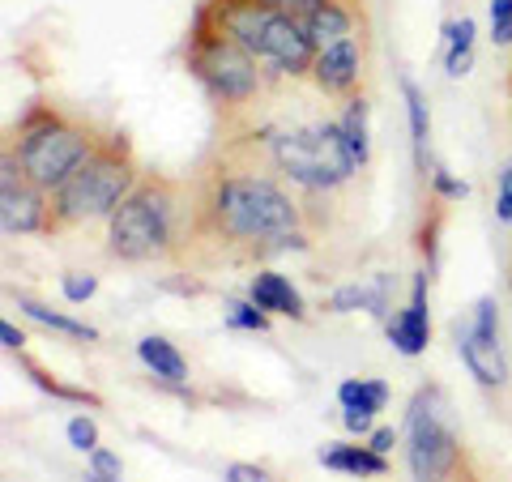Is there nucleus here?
<instances>
[{
  "label": "nucleus",
  "mask_w": 512,
  "mask_h": 482,
  "mask_svg": "<svg viewBox=\"0 0 512 482\" xmlns=\"http://www.w3.org/2000/svg\"><path fill=\"white\" fill-rule=\"evenodd\" d=\"M474 35L478 26L474 18H457L444 26V73L448 77H466L474 64Z\"/></svg>",
  "instance_id": "18"
},
{
  "label": "nucleus",
  "mask_w": 512,
  "mask_h": 482,
  "mask_svg": "<svg viewBox=\"0 0 512 482\" xmlns=\"http://www.w3.org/2000/svg\"><path fill=\"white\" fill-rule=\"evenodd\" d=\"M0 227H5V235H39L52 227V192L30 184L9 150L5 171H0Z\"/></svg>",
  "instance_id": "10"
},
{
  "label": "nucleus",
  "mask_w": 512,
  "mask_h": 482,
  "mask_svg": "<svg viewBox=\"0 0 512 482\" xmlns=\"http://www.w3.org/2000/svg\"><path fill=\"white\" fill-rule=\"evenodd\" d=\"M491 39L495 47H512V0H491Z\"/></svg>",
  "instance_id": "27"
},
{
  "label": "nucleus",
  "mask_w": 512,
  "mask_h": 482,
  "mask_svg": "<svg viewBox=\"0 0 512 482\" xmlns=\"http://www.w3.org/2000/svg\"><path fill=\"white\" fill-rule=\"evenodd\" d=\"M222 478H227V482H274V478H269V470H261V465H248V461H231L227 470H222Z\"/></svg>",
  "instance_id": "30"
},
{
  "label": "nucleus",
  "mask_w": 512,
  "mask_h": 482,
  "mask_svg": "<svg viewBox=\"0 0 512 482\" xmlns=\"http://www.w3.org/2000/svg\"><path fill=\"white\" fill-rule=\"evenodd\" d=\"M320 465L338 474H355V478H384L389 474V457H380L372 444H329L320 448Z\"/></svg>",
  "instance_id": "15"
},
{
  "label": "nucleus",
  "mask_w": 512,
  "mask_h": 482,
  "mask_svg": "<svg viewBox=\"0 0 512 482\" xmlns=\"http://www.w3.org/2000/svg\"><path fill=\"white\" fill-rule=\"evenodd\" d=\"M333 312H380L384 308V286H363V282H350L342 291H333Z\"/></svg>",
  "instance_id": "22"
},
{
  "label": "nucleus",
  "mask_w": 512,
  "mask_h": 482,
  "mask_svg": "<svg viewBox=\"0 0 512 482\" xmlns=\"http://www.w3.org/2000/svg\"><path fill=\"white\" fill-rule=\"evenodd\" d=\"M248 299H252L261 312H274V316H291V320L308 316V308H303V295L291 286V278H282V273H274V269H256V273H252Z\"/></svg>",
  "instance_id": "13"
},
{
  "label": "nucleus",
  "mask_w": 512,
  "mask_h": 482,
  "mask_svg": "<svg viewBox=\"0 0 512 482\" xmlns=\"http://www.w3.org/2000/svg\"><path fill=\"white\" fill-rule=\"evenodd\" d=\"M192 235V205L167 175H141L137 188L107 218V252L124 265H154L180 252Z\"/></svg>",
  "instance_id": "2"
},
{
  "label": "nucleus",
  "mask_w": 512,
  "mask_h": 482,
  "mask_svg": "<svg viewBox=\"0 0 512 482\" xmlns=\"http://www.w3.org/2000/svg\"><path fill=\"white\" fill-rule=\"evenodd\" d=\"M367 444H372L380 457H389V453H393V444H397V431H393V427H376L372 436H367Z\"/></svg>",
  "instance_id": "31"
},
{
  "label": "nucleus",
  "mask_w": 512,
  "mask_h": 482,
  "mask_svg": "<svg viewBox=\"0 0 512 482\" xmlns=\"http://www.w3.org/2000/svg\"><path fill=\"white\" fill-rule=\"evenodd\" d=\"M197 13L205 22H214L222 35H231L239 47H248L269 73L278 77L312 73L316 43L299 13H286L269 5V0H205Z\"/></svg>",
  "instance_id": "3"
},
{
  "label": "nucleus",
  "mask_w": 512,
  "mask_h": 482,
  "mask_svg": "<svg viewBox=\"0 0 512 482\" xmlns=\"http://www.w3.org/2000/svg\"><path fill=\"white\" fill-rule=\"evenodd\" d=\"M453 342L461 363L470 367V376L483 389H504L508 384V359L500 346V303L483 295L466 316L453 320Z\"/></svg>",
  "instance_id": "9"
},
{
  "label": "nucleus",
  "mask_w": 512,
  "mask_h": 482,
  "mask_svg": "<svg viewBox=\"0 0 512 482\" xmlns=\"http://www.w3.org/2000/svg\"><path fill=\"white\" fill-rule=\"evenodd\" d=\"M227 325H231V329H248V333H265V329H269V312H261L252 299H248V303L231 299V303H227Z\"/></svg>",
  "instance_id": "24"
},
{
  "label": "nucleus",
  "mask_w": 512,
  "mask_h": 482,
  "mask_svg": "<svg viewBox=\"0 0 512 482\" xmlns=\"http://www.w3.org/2000/svg\"><path fill=\"white\" fill-rule=\"evenodd\" d=\"M303 22H308L316 52L342 43V39H355V0H325V5H316Z\"/></svg>",
  "instance_id": "14"
},
{
  "label": "nucleus",
  "mask_w": 512,
  "mask_h": 482,
  "mask_svg": "<svg viewBox=\"0 0 512 482\" xmlns=\"http://www.w3.org/2000/svg\"><path fill=\"white\" fill-rule=\"evenodd\" d=\"M22 367H26V376L39 384L43 393H52V397H60V401H77V406H99V397L94 393H86V389H69V384H60V380H52L43 372L39 363H30V359H22Z\"/></svg>",
  "instance_id": "23"
},
{
  "label": "nucleus",
  "mask_w": 512,
  "mask_h": 482,
  "mask_svg": "<svg viewBox=\"0 0 512 482\" xmlns=\"http://www.w3.org/2000/svg\"><path fill=\"white\" fill-rule=\"evenodd\" d=\"M406 465L414 482H461L466 470V448L436 384H423L406 410Z\"/></svg>",
  "instance_id": "8"
},
{
  "label": "nucleus",
  "mask_w": 512,
  "mask_h": 482,
  "mask_svg": "<svg viewBox=\"0 0 512 482\" xmlns=\"http://www.w3.org/2000/svg\"><path fill=\"white\" fill-rule=\"evenodd\" d=\"M137 359L150 367V372L158 376V380H167V384H184L188 380V363H184V355L175 350L167 337H141L137 342Z\"/></svg>",
  "instance_id": "17"
},
{
  "label": "nucleus",
  "mask_w": 512,
  "mask_h": 482,
  "mask_svg": "<svg viewBox=\"0 0 512 482\" xmlns=\"http://www.w3.org/2000/svg\"><path fill=\"white\" fill-rule=\"evenodd\" d=\"M431 180H436V188H440V192H448V197H466V184H457L444 167H431Z\"/></svg>",
  "instance_id": "33"
},
{
  "label": "nucleus",
  "mask_w": 512,
  "mask_h": 482,
  "mask_svg": "<svg viewBox=\"0 0 512 482\" xmlns=\"http://www.w3.org/2000/svg\"><path fill=\"white\" fill-rule=\"evenodd\" d=\"M18 308H22L30 320H39L43 329L64 333V337H73V342H99V329H90L86 320H73V316H64V312H52L47 303L30 299V295H18Z\"/></svg>",
  "instance_id": "20"
},
{
  "label": "nucleus",
  "mask_w": 512,
  "mask_h": 482,
  "mask_svg": "<svg viewBox=\"0 0 512 482\" xmlns=\"http://www.w3.org/2000/svg\"><path fill=\"white\" fill-rule=\"evenodd\" d=\"M137 180H141V167L133 158L128 137L107 133L103 146L82 163V171L52 192V227L47 231L56 235V231H73V227H86V222L111 218L120 210V201L137 188Z\"/></svg>",
  "instance_id": "5"
},
{
  "label": "nucleus",
  "mask_w": 512,
  "mask_h": 482,
  "mask_svg": "<svg viewBox=\"0 0 512 482\" xmlns=\"http://www.w3.org/2000/svg\"><path fill=\"white\" fill-rule=\"evenodd\" d=\"M90 470L94 474H103V478H120L124 474V461H120V453H111V448H94L90 453Z\"/></svg>",
  "instance_id": "29"
},
{
  "label": "nucleus",
  "mask_w": 512,
  "mask_h": 482,
  "mask_svg": "<svg viewBox=\"0 0 512 482\" xmlns=\"http://www.w3.org/2000/svg\"><path fill=\"white\" fill-rule=\"evenodd\" d=\"M338 406L342 410H359V414H376L389 406V384L384 380H367V376H350L338 384Z\"/></svg>",
  "instance_id": "19"
},
{
  "label": "nucleus",
  "mask_w": 512,
  "mask_h": 482,
  "mask_svg": "<svg viewBox=\"0 0 512 482\" xmlns=\"http://www.w3.org/2000/svg\"><path fill=\"white\" fill-rule=\"evenodd\" d=\"M86 482H120V478H103V474H94V470H90V474H86Z\"/></svg>",
  "instance_id": "36"
},
{
  "label": "nucleus",
  "mask_w": 512,
  "mask_h": 482,
  "mask_svg": "<svg viewBox=\"0 0 512 482\" xmlns=\"http://www.w3.org/2000/svg\"><path fill=\"white\" fill-rule=\"evenodd\" d=\"M103 146V133L90 120L73 116L56 103H35L13 128L9 154L18 158V167L30 184H39L43 192H56L60 184H69L82 163Z\"/></svg>",
  "instance_id": "4"
},
{
  "label": "nucleus",
  "mask_w": 512,
  "mask_h": 482,
  "mask_svg": "<svg viewBox=\"0 0 512 482\" xmlns=\"http://www.w3.org/2000/svg\"><path fill=\"white\" fill-rule=\"evenodd\" d=\"M427 278L431 273H414V286H410V299L406 308L389 320V342L397 346V355L406 359H419L427 342H431V312H427Z\"/></svg>",
  "instance_id": "12"
},
{
  "label": "nucleus",
  "mask_w": 512,
  "mask_h": 482,
  "mask_svg": "<svg viewBox=\"0 0 512 482\" xmlns=\"http://www.w3.org/2000/svg\"><path fill=\"white\" fill-rule=\"evenodd\" d=\"M402 99H406V120H410V150H414V167L419 175H431V111H427V94L419 90L414 77H402Z\"/></svg>",
  "instance_id": "16"
},
{
  "label": "nucleus",
  "mask_w": 512,
  "mask_h": 482,
  "mask_svg": "<svg viewBox=\"0 0 512 482\" xmlns=\"http://www.w3.org/2000/svg\"><path fill=\"white\" fill-rule=\"evenodd\" d=\"M60 291L69 303H86V299H94V291H99V278H94V273H82V269H69L60 278Z\"/></svg>",
  "instance_id": "25"
},
{
  "label": "nucleus",
  "mask_w": 512,
  "mask_h": 482,
  "mask_svg": "<svg viewBox=\"0 0 512 482\" xmlns=\"http://www.w3.org/2000/svg\"><path fill=\"white\" fill-rule=\"evenodd\" d=\"M0 342H5V350H18L22 355V346H26V333L13 325V320H0Z\"/></svg>",
  "instance_id": "32"
},
{
  "label": "nucleus",
  "mask_w": 512,
  "mask_h": 482,
  "mask_svg": "<svg viewBox=\"0 0 512 482\" xmlns=\"http://www.w3.org/2000/svg\"><path fill=\"white\" fill-rule=\"evenodd\" d=\"M269 158H274L278 175L308 192H329L359 171L338 120H316L312 128H291V133L269 137Z\"/></svg>",
  "instance_id": "7"
},
{
  "label": "nucleus",
  "mask_w": 512,
  "mask_h": 482,
  "mask_svg": "<svg viewBox=\"0 0 512 482\" xmlns=\"http://www.w3.org/2000/svg\"><path fill=\"white\" fill-rule=\"evenodd\" d=\"M64 436H69V444L77 448V453H94V448H99V427H94V419H86V414L69 419Z\"/></svg>",
  "instance_id": "26"
},
{
  "label": "nucleus",
  "mask_w": 512,
  "mask_h": 482,
  "mask_svg": "<svg viewBox=\"0 0 512 482\" xmlns=\"http://www.w3.org/2000/svg\"><path fill=\"white\" fill-rule=\"evenodd\" d=\"M495 218L512 227V163L500 171V188H495Z\"/></svg>",
  "instance_id": "28"
},
{
  "label": "nucleus",
  "mask_w": 512,
  "mask_h": 482,
  "mask_svg": "<svg viewBox=\"0 0 512 482\" xmlns=\"http://www.w3.org/2000/svg\"><path fill=\"white\" fill-rule=\"evenodd\" d=\"M184 60H188V73L201 82V90L227 111L256 103L265 90V73H269L265 64L248 47H239L231 35H222L214 22H205L201 13L192 18Z\"/></svg>",
  "instance_id": "6"
},
{
  "label": "nucleus",
  "mask_w": 512,
  "mask_h": 482,
  "mask_svg": "<svg viewBox=\"0 0 512 482\" xmlns=\"http://www.w3.org/2000/svg\"><path fill=\"white\" fill-rule=\"evenodd\" d=\"M342 423H346V431H355V436H363V431H372V414H359V410H342Z\"/></svg>",
  "instance_id": "34"
},
{
  "label": "nucleus",
  "mask_w": 512,
  "mask_h": 482,
  "mask_svg": "<svg viewBox=\"0 0 512 482\" xmlns=\"http://www.w3.org/2000/svg\"><path fill=\"white\" fill-rule=\"evenodd\" d=\"M231 256L286 252L303 239V210L274 175L261 167H235L205 175L192 201V235Z\"/></svg>",
  "instance_id": "1"
},
{
  "label": "nucleus",
  "mask_w": 512,
  "mask_h": 482,
  "mask_svg": "<svg viewBox=\"0 0 512 482\" xmlns=\"http://www.w3.org/2000/svg\"><path fill=\"white\" fill-rule=\"evenodd\" d=\"M363 77V47L355 39H342L333 47H320L312 64V82L329 94V99H355V86Z\"/></svg>",
  "instance_id": "11"
},
{
  "label": "nucleus",
  "mask_w": 512,
  "mask_h": 482,
  "mask_svg": "<svg viewBox=\"0 0 512 482\" xmlns=\"http://www.w3.org/2000/svg\"><path fill=\"white\" fill-rule=\"evenodd\" d=\"M338 124H342V137H346L350 154H355V163L367 167V158H372V137H367V103H363V94L346 99Z\"/></svg>",
  "instance_id": "21"
},
{
  "label": "nucleus",
  "mask_w": 512,
  "mask_h": 482,
  "mask_svg": "<svg viewBox=\"0 0 512 482\" xmlns=\"http://www.w3.org/2000/svg\"><path fill=\"white\" fill-rule=\"evenodd\" d=\"M269 5H278V9H286V13H299V18H308V13H312L316 5H325V0H269Z\"/></svg>",
  "instance_id": "35"
}]
</instances>
